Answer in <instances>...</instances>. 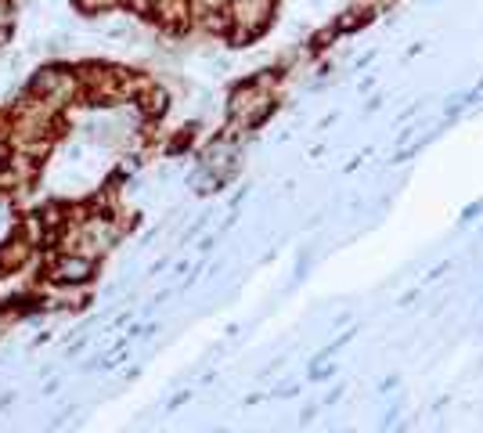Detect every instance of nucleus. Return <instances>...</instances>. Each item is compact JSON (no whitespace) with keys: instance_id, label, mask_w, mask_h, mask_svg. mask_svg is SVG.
<instances>
[{"instance_id":"nucleus-1","label":"nucleus","mask_w":483,"mask_h":433,"mask_svg":"<svg viewBox=\"0 0 483 433\" xmlns=\"http://www.w3.org/2000/svg\"><path fill=\"white\" fill-rule=\"evenodd\" d=\"M97 271V260L94 256H83V253H69L62 249L58 256H51L47 264V278L58 282V286H87Z\"/></svg>"},{"instance_id":"nucleus-2","label":"nucleus","mask_w":483,"mask_h":433,"mask_svg":"<svg viewBox=\"0 0 483 433\" xmlns=\"http://www.w3.org/2000/svg\"><path fill=\"white\" fill-rule=\"evenodd\" d=\"M33 242L29 239H8L4 246H0V275H15V271H22L33 256Z\"/></svg>"}]
</instances>
